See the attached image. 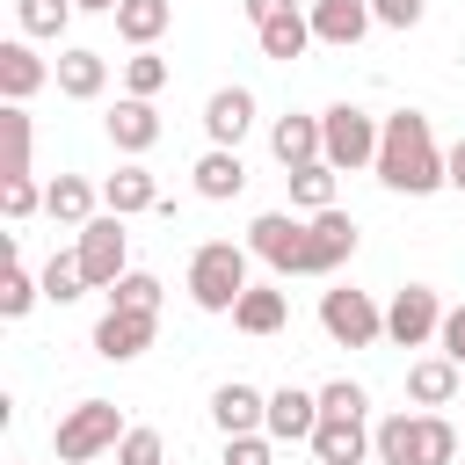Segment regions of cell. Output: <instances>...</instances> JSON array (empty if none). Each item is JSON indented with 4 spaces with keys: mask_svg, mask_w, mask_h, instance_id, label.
I'll list each match as a JSON object with an SVG mask.
<instances>
[{
    "mask_svg": "<svg viewBox=\"0 0 465 465\" xmlns=\"http://www.w3.org/2000/svg\"><path fill=\"white\" fill-rule=\"evenodd\" d=\"M73 7H80V15H116L124 0H73Z\"/></svg>",
    "mask_w": 465,
    "mask_h": 465,
    "instance_id": "obj_43",
    "label": "cell"
},
{
    "mask_svg": "<svg viewBox=\"0 0 465 465\" xmlns=\"http://www.w3.org/2000/svg\"><path fill=\"white\" fill-rule=\"evenodd\" d=\"M443 298L429 291V283H407V291H392V305H385V341H400V349H429L436 341V327H443Z\"/></svg>",
    "mask_w": 465,
    "mask_h": 465,
    "instance_id": "obj_9",
    "label": "cell"
},
{
    "mask_svg": "<svg viewBox=\"0 0 465 465\" xmlns=\"http://www.w3.org/2000/svg\"><path fill=\"white\" fill-rule=\"evenodd\" d=\"M283 182H291V211H298V218H320V211H334V167H327V160H312V167H291Z\"/></svg>",
    "mask_w": 465,
    "mask_h": 465,
    "instance_id": "obj_28",
    "label": "cell"
},
{
    "mask_svg": "<svg viewBox=\"0 0 465 465\" xmlns=\"http://www.w3.org/2000/svg\"><path fill=\"white\" fill-rule=\"evenodd\" d=\"M109 312H160V276L153 269H131L109 283Z\"/></svg>",
    "mask_w": 465,
    "mask_h": 465,
    "instance_id": "obj_31",
    "label": "cell"
},
{
    "mask_svg": "<svg viewBox=\"0 0 465 465\" xmlns=\"http://www.w3.org/2000/svg\"><path fill=\"white\" fill-rule=\"evenodd\" d=\"M371 15H378L385 29H421V15H429V0H371Z\"/></svg>",
    "mask_w": 465,
    "mask_h": 465,
    "instance_id": "obj_38",
    "label": "cell"
},
{
    "mask_svg": "<svg viewBox=\"0 0 465 465\" xmlns=\"http://www.w3.org/2000/svg\"><path fill=\"white\" fill-rule=\"evenodd\" d=\"M458 450H465V436H458L443 414H421V407H414V414L400 407V414H385V421L371 429V458H378V465H450Z\"/></svg>",
    "mask_w": 465,
    "mask_h": 465,
    "instance_id": "obj_2",
    "label": "cell"
},
{
    "mask_svg": "<svg viewBox=\"0 0 465 465\" xmlns=\"http://www.w3.org/2000/svg\"><path fill=\"white\" fill-rule=\"evenodd\" d=\"M283 320H291V298H283L276 283H247V291H240V305H232V327H240V334H254V341H262V334H276Z\"/></svg>",
    "mask_w": 465,
    "mask_h": 465,
    "instance_id": "obj_24",
    "label": "cell"
},
{
    "mask_svg": "<svg viewBox=\"0 0 465 465\" xmlns=\"http://www.w3.org/2000/svg\"><path fill=\"white\" fill-rule=\"evenodd\" d=\"M116 465H167V443H160V429H131V436L116 443Z\"/></svg>",
    "mask_w": 465,
    "mask_h": 465,
    "instance_id": "obj_37",
    "label": "cell"
},
{
    "mask_svg": "<svg viewBox=\"0 0 465 465\" xmlns=\"http://www.w3.org/2000/svg\"><path fill=\"white\" fill-rule=\"evenodd\" d=\"M167 22H174V0H124V7H116V36H124L131 51H153V44L167 36Z\"/></svg>",
    "mask_w": 465,
    "mask_h": 465,
    "instance_id": "obj_27",
    "label": "cell"
},
{
    "mask_svg": "<svg viewBox=\"0 0 465 465\" xmlns=\"http://www.w3.org/2000/svg\"><path fill=\"white\" fill-rule=\"evenodd\" d=\"M189 174H196V196H203V203H232V196L247 189V160H240L232 145H203Z\"/></svg>",
    "mask_w": 465,
    "mask_h": 465,
    "instance_id": "obj_20",
    "label": "cell"
},
{
    "mask_svg": "<svg viewBox=\"0 0 465 465\" xmlns=\"http://www.w3.org/2000/svg\"><path fill=\"white\" fill-rule=\"evenodd\" d=\"M36 203H44V189H36L29 174H0V211H7V225H22Z\"/></svg>",
    "mask_w": 465,
    "mask_h": 465,
    "instance_id": "obj_36",
    "label": "cell"
},
{
    "mask_svg": "<svg viewBox=\"0 0 465 465\" xmlns=\"http://www.w3.org/2000/svg\"><path fill=\"white\" fill-rule=\"evenodd\" d=\"M160 87H167V58H160V51H131V58H124V94L153 102Z\"/></svg>",
    "mask_w": 465,
    "mask_h": 465,
    "instance_id": "obj_32",
    "label": "cell"
},
{
    "mask_svg": "<svg viewBox=\"0 0 465 465\" xmlns=\"http://www.w3.org/2000/svg\"><path fill=\"white\" fill-rule=\"evenodd\" d=\"M320 414H363V421H371V392H363L356 378H327V385H320Z\"/></svg>",
    "mask_w": 465,
    "mask_h": 465,
    "instance_id": "obj_35",
    "label": "cell"
},
{
    "mask_svg": "<svg viewBox=\"0 0 465 465\" xmlns=\"http://www.w3.org/2000/svg\"><path fill=\"white\" fill-rule=\"evenodd\" d=\"M73 15H80L73 0H15V29L22 36H44V44H58Z\"/></svg>",
    "mask_w": 465,
    "mask_h": 465,
    "instance_id": "obj_29",
    "label": "cell"
},
{
    "mask_svg": "<svg viewBox=\"0 0 465 465\" xmlns=\"http://www.w3.org/2000/svg\"><path fill=\"white\" fill-rule=\"evenodd\" d=\"M436 349H443V356L465 371V305H450V312H443V327H436Z\"/></svg>",
    "mask_w": 465,
    "mask_h": 465,
    "instance_id": "obj_39",
    "label": "cell"
},
{
    "mask_svg": "<svg viewBox=\"0 0 465 465\" xmlns=\"http://www.w3.org/2000/svg\"><path fill=\"white\" fill-rule=\"evenodd\" d=\"M73 254H80V269H87V291H109L116 276H131V232H124V218H116V211L87 218Z\"/></svg>",
    "mask_w": 465,
    "mask_h": 465,
    "instance_id": "obj_7",
    "label": "cell"
},
{
    "mask_svg": "<svg viewBox=\"0 0 465 465\" xmlns=\"http://www.w3.org/2000/svg\"><path fill=\"white\" fill-rule=\"evenodd\" d=\"M312 429H320V392L276 385V392H269V421H262V436H269V443H312Z\"/></svg>",
    "mask_w": 465,
    "mask_h": 465,
    "instance_id": "obj_15",
    "label": "cell"
},
{
    "mask_svg": "<svg viewBox=\"0 0 465 465\" xmlns=\"http://www.w3.org/2000/svg\"><path fill=\"white\" fill-rule=\"evenodd\" d=\"M247 131H254V94H247V87H218V94L203 102V138L240 153V138H247Z\"/></svg>",
    "mask_w": 465,
    "mask_h": 465,
    "instance_id": "obj_19",
    "label": "cell"
},
{
    "mask_svg": "<svg viewBox=\"0 0 465 465\" xmlns=\"http://www.w3.org/2000/svg\"><path fill=\"white\" fill-rule=\"evenodd\" d=\"M247 254L269 262L276 276H305V218L298 211H262L247 225Z\"/></svg>",
    "mask_w": 465,
    "mask_h": 465,
    "instance_id": "obj_8",
    "label": "cell"
},
{
    "mask_svg": "<svg viewBox=\"0 0 465 465\" xmlns=\"http://www.w3.org/2000/svg\"><path fill=\"white\" fill-rule=\"evenodd\" d=\"M124 436H131V429H124L116 400H80V407H65V414H58V429H51L58 465H94V458H116V443H124Z\"/></svg>",
    "mask_w": 465,
    "mask_h": 465,
    "instance_id": "obj_4",
    "label": "cell"
},
{
    "mask_svg": "<svg viewBox=\"0 0 465 465\" xmlns=\"http://www.w3.org/2000/svg\"><path fill=\"white\" fill-rule=\"evenodd\" d=\"M392 196H436V189H450V174H443V145H436V131H429V116L421 109H392L385 116V131H378V167H371Z\"/></svg>",
    "mask_w": 465,
    "mask_h": 465,
    "instance_id": "obj_1",
    "label": "cell"
},
{
    "mask_svg": "<svg viewBox=\"0 0 465 465\" xmlns=\"http://www.w3.org/2000/svg\"><path fill=\"white\" fill-rule=\"evenodd\" d=\"M240 7H247V22H254V29H262V22H276V15H291V7H298V0H240Z\"/></svg>",
    "mask_w": 465,
    "mask_h": 465,
    "instance_id": "obj_41",
    "label": "cell"
},
{
    "mask_svg": "<svg viewBox=\"0 0 465 465\" xmlns=\"http://www.w3.org/2000/svg\"><path fill=\"white\" fill-rule=\"evenodd\" d=\"M443 174H450V189L465 196V138H458V145H443Z\"/></svg>",
    "mask_w": 465,
    "mask_h": 465,
    "instance_id": "obj_42",
    "label": "cell"
},
{
    "mask_svg": "<svg viewBox=\"0 0 465 465\" xmlns=\"http://www.w3.org/2000/svg\"><path fill=\"white\" fill-rule=\"evenodd\" d=\"M51 80H58V94H65V102H94V94L109 87V58H102V51H87V44H65V51H58V65H51Z\"/></svg>",
    "mask_w": 465,
    "mask_h": 465,
    "instance_id": "obj_18",
    "label": "cell"
},
{
    "mask_svg": "<svg viewBox=\"0 0 465 465\" xmlns=\"http://www.w3.org/2000/svg\"><path fill=\"white\" fill-rule=\"evenodd\" d=\"M458 392H465V371H458V363H450L443 349H436V356H414V363H407V400H414L421 414L450 407Z\"/></svg>",
    "mask_w": 465,
    "mask_h": 465,
    "instance_id": "obj_16",
    "label": "cell"
},
{
    "mask_svg": "<svg viewBox=\"0 0 465 465\" xmlns=\"http://www.w3.org/2000/svg\"><path fill=\"white\" fill-rule=\"evenodd\" d=\"M305 15H312V44H334V51H356L378 22L371 0H305Z\"/></svg>",
    "mask_w": 465,
    "mask_h": 465,
    "instance_id": "obj_13",
    "label": "cell"
},
{
    "mask_svg": "<svg viewBox=\"0 0 465 465\" xmlns=\"http://www.w3.org/2000/svg\"><path fill=\"white\" fill-rule=\"evenodd\" d=\"M211 421H218V436H262V421H269V392L247 385V378H225V385L211 392Z\"/></svg>",
    "mask_w": 465,
    "mask_h": 465,
    "instance_id": "obj_12",
    "label": "cell"
},
{
    "mask_svg": "<svg viewBox=\"0 0 465 465\" xmlns=\"http://www.w3.org/2000/svg\"><path fill=\"white\" fill-rule=\"evenodd\" d=\"M378 131H385V116H371V109H356V102H334V109L320 116V138H327V167H334V174L378 167Z\"/></svg>",
    "mask_w": 465,
    "mask_h": 465,
    "instance_id": "obj_5",
    "label": "cell"
},
{
    "mask_svg": "<svg viewBox=\"0 0 465 465\" xmlns=\"http://www.w3.org/2000/svg\"><path fill=\"white\" fill-rule=\"evenodd\" d=\"M44 80H51V65L29 51V36H7V44H0V94H7L15 109H29V94H36Z\"/></svg>",
    "mask_w": 465,
    "mask_h": 465,
    "instance_id": "obj_22",
    "label": "cell"
},
{
    "mask_svg": "<svg viewBox=\"0 0 465 465\" xmlns=\"http://www.w3.org/2000/svg\"><path fill=\"white\" fill-rule=\"evenodd\" d=\"M102 124H109V145H116L124 160H145V153L160 145V109L138 102V94H116V109H109Z\"/></svg>",
    "mask_w": 465,
    "mask_h": 465,
    "instance_id": "obj_14",
    "label": "cell"
},
{
    "mask_svg": "<svg viewBox=\"0 0 465 465\" xmlns=\"http://www.w3.org/2000/svg\"><path fill=\"white\" fill-rule=\"evenodd\" d=\"M36 283H44L51 305H73V298L87 291V269H80V254H51V262L36 269Z\"/></svg>",
    "mask_w": 465,
    "mask_h": 465,
    "instance_id": "obj_30",
    "label": "cell"
},
{
    "mask_svg": "<svg viewBox=\"0 0 465 465\" xmlns=\"http://www.w3.org/2000/svg\"><path fill=\"white\" fill-rule=\"evenodd\" d=\"M102 211H116V218L160 211V182H153V167H145V160H124V167L102 182Z\"/></svg>",
    "mask_w": 465,
    "mask_h": 465,
    "instance_id": "obj_21",
    "label": "cell"
},
{
    "mask_svg": "<svg viewBox=\"0 0 465 465\" xmlns=\"http://www.w3.org/2000/svg\"><path fill=\"white\" fill-rule=\"evenodd\" d=\"M44 211H51L58 225H73V232H80L87 218H102V189H94V182H80V174H58V182L44 189Z\"/></svg>",
    "mask_w": 465,
    "mask_h": 465,
    "instance_id": "obj_26",
    "label": "cell"
},
{
    "mask_svg": "<svg viewBox=\"0 0 465 465\" xmlns=\"http://www.w3.org/2000/svg\"><path fill=\"white\" fill-rule=\"evenodd\" d=\"M458 400H465V392H458Z\"/></svg>",
    "mask_w": 465,
    "mask_h": 465,
    "instance_id": "obj_44",
    "label": "cell"
},
{
    "mask_svg": "<svg viewBox=\"0 0 465 465\" xmlns=\"http://www.w3.org/2000/svg\"><path fill=\"white\" fill-rule=\"evenodd\" d=\"M349 254H356V218L341 203L320 211V218H305V276H334Z\"/></svg>",
    "mask_w": 465,
    "mask_h": 465,
    "instance_id": "obj_10",
    "label": "cell"
},
{
    "mask_svg": "<svg viewBox=\"0 0 465 465\" xmlns=\"http://www.w3.org/2000/svg\"><path fill=\"white\" fill-rule=\"evenodd\" d=\"M247 262H254V254H247L240 240H203V247L189 254V298H196V312H232L240 291L254 283Z\"/></svg>",
    "mask_w": 465,
    "mask_h": 465,
    "instance_id": "obj_3",
    "label": "cell"
},
{
    "mask_svg": "<svg viewBox=\"0 0 465 465\" xmlns=\"http://www.w3.org/2000/svg\"><path fill=\"white\" fill-rule=\"evenodd\" d=\"M36 298H44V283H36V276L15 262V269H7V283H0V320H22Z\"/></svg>",
    "mask_w": 465,
    "mask_h": 465,
    "instance_id": "obj_34",
    "label": "cell"
},
{
    "mask_svg": "<svg viewBox=\"0 0 465 465\" xmlns=\"http://www.w3.org/2000/svg\"><path fill=\"white\" fill-rule=\"evenodd\" d=\"M269 153L283 160V167H312V160H327V138H320V116H276L269 124Z\"/></svg>",
    "mask_w": 465,
    "mask_h": 465,
    "instance_id": "obj_23",
    "label": "cell"
},
{
    "mask_svg": "<svg viewBox=\"0 0 465 465\" xmlns=\"http://www.w3.org/2000/svg\"><path fill=\"white\" fill-rule=\"evenodd\" d=\"M160 334V312H102L94 320V356L102 363H138Z\"/></svg>",
    "mask_w": 465,
    "mask_h": 465,
    "instance_id": "obj_11",
    "label": "cell"
},
{
    "mask_svg": "<svg viewBox=\"0 0 465 465\" xmlns=\"http://www.w3.org/2000/svg\"><path fill=\"white\" fill-rule=\"evenodd\" d=\"M320 327L341 349H371V341H385V305L356 283H334V291H320Z\"/></svg>",
    "mask_w": 465,
    "mask_h": 465,
    "instance_id": "obj_6",
    "label": "cell"
},
{
    "mask_svg": "<svg viewBox=\"0 0 465 465\" xmlns=\"http://www.w3.org/2000/svg\"><path fill=\"white\" fill-rule=\"evenodd\" d=\"M254 44H262V58L291 65V58H305V51H312V15H305V7H291V15L262 22V29H254Z\"/></svg>",
    "mask_w": 465,
    "mask_h": 465,
    "instance_id": "obj_25",
    "label": "cell"
},
{
    "mask_svg": "<svg viewBox=\"0 0 465 465\" xmlns=\"http://www.w3.org/2000/svg\"><path fill=\"white\" fill-rule=\"evenodd\" d=\"M0 131H7V174H29V138H36V131H29V109L7 102V109H0Z\"/></svg>",
    "mask_w": 465,
    "mask_h": 465,
    "instance_id": "obj_33",
    "label": "cell"
},
{
    "mask_svg": "<svg viewBox=\"0 0 465 465\" xmlns=\"http://www.w3.org/2000/svg\"><path fill=\"white\" fill-rule=\"evenodd\" d=\"M225 465H276L269 436H225Z\"/></svg>",
    "mask_w": 465,
    "mask_h": 465,
    "instance_id": "obj_40",
    "label": "cell"
},
{
    "mask_svg": "<svg viewBox=\"0 0 465 465\" xmlns=\"http://www.w3.org/2000/svg\"><path fill=\"white\" fill-rule=\"evenodd\" d=\"M312 458H320V465H363V458H371V421H363V414H320Z\"/></svg>",
    "mask_w": 465,
    "mask_h": 465,
    "instance_id": "obj_17",
    "label": "cell"
}]
</instances>
